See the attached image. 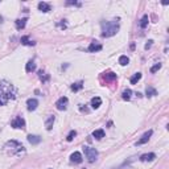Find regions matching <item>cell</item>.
Segmentation results:
<instances>
[{
    "label": "cell",
    "mask_w": 169,
    "mask_h": 169,
    "mask_svg": "<svg viewBox=\"0 0 169 169\" xmlns=\"http://www.w3.org/2000/svg\"><path fill=\"white\" fill-rule=\"evenodd\" d=\"M54 120H56L54 115H50V116L48 118V120H46V123H45V127H46V129H48V131H50V129L53 128V124H54Z\"/></svg>",
    "instance_id": "14"
},
{
    "label": "cell",
    "mask_w": 169,
    "mask_h": 169,
    "mask_svg": "<svg viewBox=\"0 0 169 169\" xmlns=\"http://www.w3.org/2000/svg\"><path fill=\"white\" fill-rule=\"evenodd\" d=\"M148 21H149L148 15H144L143 17H141V20H140V28H141V29L147 28V25H148Z\"/></svg>",
    "instance_id": "22"
},
{
    "label": "cell",
    "mask_w": 169,
    "mask_h": 169,
    "mask_svg": "<svg viewBox=\"0 0 169 169\" xmlns=\"http://www.w3.org/2000/svg\"><path fill=\"white\" fill-rule=\"evenodd\" d=\"M152 42H153V41H152V40H149L148 42L145 44V49H149V48H151V46H152Z\"/></svg>",
    "instance_id": "31"
},
{
    "label": "cell",
    "mask_w": 169,
    "mask_h": 169,
    "mask_svg": "<svg viewBox=\"0 0 169 169\" xmlns=\"http://www.w3.org/2000/svg\"><path fill=\"white\" fill-rule=\"evenodd\" d=\"M160 69H161V63H156V65H153L151 67V73H156V72H159Z\"/></svg>",
    "instance_id": "29"
},
{
    "label": "cell",
    "mask_w": 169,
    "mask_h": 169,
    "mask_svg": "<svg viewBox=\"0 0 169 169\" xmlns=\"http://www.w3.org/2000/svg\"><path fill=\"white\" fill-rule=\"evenodd\" d=\"M25 70H26V73L35 72V70H36V63L33 62V61H29V62L26 63V66H25Z\"/></svg>",
    "instance_id": "20"
},
{
    "label": "cell",
    "mask_w": 169,
    "mask_h": 169,
    "mask_svg": "<svg viewBox=\"0 0 169 169\" xmlns=\"http://www.w3.org/2000/svg\"><path fill=\"white\" fill-rule=\"evenodd\" d=\"M26 21H28V19L24 17V19H17V20L15 21V25H16V29L17 31H21V29L25 28L26 25Z\"/></svg>",
    "instance_id": "10"
},
{
    "label": "cell",
    "mask_w": 169,
    "mask_h": 169,
    "mask_svg": "<svg viewBox=\"0 0 169 169\" xmlns=\"http://www.w3.org/2000/svg\"><path fill=\"white\" fill-rule=\"evenodd\" d=\"M66 6H77V7H81V3H78V1H67V3H66Z\"/></svg>",
    "instance_id": "30"
},
{
    "label": "cell",
    "mask_w": 169,
    "mask_h": 169,
    "mask_svg": "<svg viewBox=\"0 0 169 169\" xmlns=\"http://www.w3.org/2000/svg\"><path fill=\"white\" fill-rule=\"evenodd\" d=\"M104 78H106V81L108 82V81H115L116 79V74L112 72H108V73H104Z\"/></svg>",
    "instance_id": "23"
},
{
    "label": "cell",
    "mask_w": 169,
    "mask_h": 169,
    "mask_svg": "<svg viewBox=\"0 0 169 169\" xmlns=\"http://www.w3.org/2000/svg\"><path fill=\"white\" fill-rule=\"evenodd\" d=\"M21 44H23V45H26V46H33V45H36L35 41L29 40L28 36H24V37H21Z\"/></svg>",
    "instance_id": "18"
},
{
    "label": "cell",
    "mask_w": 169,
    "mask_h": 169,
    "mask_svg": "<svg viewBox=\"0 0 169 169\" xmlns=\"http://www.w3.org/2000/svg\"><path fill=\"white\" fill-rule=\"evenodd\" d=\"M131 94H132V91L129 89H127V90H124V91H123L122 98H123L124 100H129V99H131Z\"/></svg>",
    "instance_id": "25"
},
{
    "label": "cell",
    "mask_w": 169,
    "mask_h": 169,
    "mask_svg": "<svg viewBox=\"0 0 169 169\" xmlns=\"http://www.w3.org/2000/svg\"><path fill=\"white\" fill-rule=\"evenodd\" d=\"M145 94H147V97H148V98H151V97L157 95V91H156V89H153L152 86H148V87H147V90H145Z\"/></svg>",
    "instance_id": "19"
},
{
    "label": "cell",
    "mask_w": 169,
    "mask_h": 169,
    "mask_svg": "<svg viewBox=\"0 0 169 169\" xmlns=\"http://www.w3.org/2000/svg\"><path fill=\"white\" fill-rule=\"evenodd\" d=\"M38 9H40L41 12H49L50 11V6H49L48 3H45V1H40V3H38Z\"/></svg>",
    "instance_id": "15"
},
{
    "label": "cell",
    "mask_w": 169,
    "mask_h": 169,
    "mask_svg": "<svg viewBox=\"0 0 169 169\" xmlns=\"http://www.w3.org/2000/svg\"><path fill=\"white\" fill-rule=\"evenodd\" d=\"M100 104H102V99H100L99 97L91 98V107H92V108H98Z\"/></svg>",
    "instance_id": "16"
},
{
    "label": "cell",
    "mask_w": 169,
    "mask_h": 169,
    "mask_svg": "<svg viewBox=\"0 0 169 169\" xmlns=\"http://www.w3.org/2000/svg\"><path fill=\"white\" fill-rule=\"evenodd\" d=\"M15 97H16V89L13 87V85L8 81H0V106H4L8 100L13 99Z\"/></svg>",
    "instance_id": "1"
},
{
    "label": "cell",
    "mask_w": 169,
    "mask_h": 169,
    "mask_svg": "<svg viewBox=\"0 0 169 169\" xmlns=\"http://www.w3.org/2000/svg\"><path fill=\"white\" fill-rule=\"evenodd\" d=\"M82 87H83V83L82 82H77V83H73V85H72V90L74 92L75 91H79Z\"/></svg>",
    "instance_id": "26"
},
{
    "label": "cell",
    "mask_w": 169,
    "mask_h": 169,
    "mask_svg": "<svg viewBox=\"0 0 169 169\" xmlns=\"http://www.w3.org/2000/svg\"><path fill=\"white\" fill-rule=\"evenodd\" d=\"M156 159V155L155 153H145V155H141L140 156V161L143 163H147V161H152Z\"/></svg>",
    "instance_id": "12"
},
{
    "label": "cell",
    "mask_w": 169,
    "mask_h": 169,
    "mask_svg": "<svg viewBox=\"0 0 169 169\" xmlns=\"http://www.w3.org/2000/svg\"><path fill=\"white\" fill-rule=\"evenodd\" d=\"M75 136H77V132H75L74 129H73V131H70V132H69V135H67V138H66V140H67V141H72L73 139L75 138Z\"/></svg>",
    "instance_id": "28"
},
{
    "label": "cell",
    "mask_w": 169,
    "mask_h": 169,
    "mask_svg": "<svg viewBox=\"0 0 169 169\" xmlns=\"http://www.w3.org/2000/svg\"><path fill=\"white\" fill-rule=\"evenodd\" d=\"M26 106H28L29 111H35L38 106V100L35 99V98H29V99L26 100Z\"/></svg>",
    "instance_id": "8"
},
{
    "label": "cell",
    "mask_w": 169,
    "mask_h": 169,
    "mask_svg": "<svg viewBox=\"0 0 169 169\" xmlns=\"http://www.w3.org/2000/svg\"><path fill=\"white\" fill-rule=\"evenodd\" d=\"M4 149L8 152L9 155H16V156H20L21 153H24V152H25L24 147L21 145L19 141H16V140L7 141L6 145H4Z\"/></svg>",
    "instance_id": "3"
},
{
    "label": "cell",
    "mask_w": 169,
    "mask_h": 169,
    "mask_svg": "<svg viewBox=\"0 0 169 169\" xmlns=\"http://www.w3.org/2000/svg\"><path fill=\"white\" fill-rule=\"evenodd\" d=\"M28 141L32 144V145H36V144L41 143V138H40V136H37V135H29Z\"/></svg>",
    "instance_id": "13"
},
{
    "label": "cell",
    "mask_w": 169,
    "mask_h": 169,
    "mask_svg": "<svg viewBox=\"0 0 169 169\" xmlns=\"http://www.w3.org/2000/svg\"><path fill=\"white\" fill-rule=\"evenodd\" d=\"M11 126L13 127V128H16V129H24V128H25V120H24L21 116H17V118H15L13 120H12Z\"/></svg>",
    "instance_id": "5"
},
{
    "label": "cell",
    "mask_w": 169,
    "mask_h": 169,
    "mask_svg": "<svg viewBox=\"0 0 169 169\" xmlns=\"http://www.w3.org/2000/svg\"><path fill=\"white\" fill-rule=\"evenodd\" d=\"M128 62H129V58L127 57V56H120V57H119V63H120L122 66L128 65Z\"/></svg>",
    "instance_id": "24"
},
{
    "label": "cell",
    "mask_w": 169,
    "mask_h": 169,
    "mask_svg": "<svg viewBox=\"0 0 169 169\" xmlns=\"http://www.w3.org/2000/svg\"><path fill=\"white\" fill-rule=\"evenodd\" d=\"M83 152L86 155V159L89 160V163H94L98 157V151L95 148H91V147H85L83 148Z\"/></svg>",
    "instance_id": "4"
},
{
    "label": "cell",
    "mask_w": 169,
    "mask_h": 169,
    "mask_svg": "<svg viewBox=\"0 0 169 169\" xmlns=\"http://www.w3.org/2000/svg\"><path fill=\"white\" fill-rule=\"evenodd\" d=\"M90 53H95V52H99V50H102V45H100L99 42H97V41H94V42H91L89 45V49H87Z\"/></svg>",
    "instance_id": "9"
},
{
    "label": "cell",
    "mask_w": 169,
    "mask_h": 169,
    "mask_svg": "<svg viewBox=\"0 0 169 169\" xmlns=\"http://www.w3.org/2000/svg\"><path fill=\"white\" fill-rule=\"evenodd\" d=\"M70 160L75 164H79V163H82V155H81L79 152H74V153H72V156H70Z\"/></svg>",
    "instance_id": "11"
},
{
    "label": "cell",
    "mask_w": 169,
    "mask_h": 169,
    "mask_svg": "<svg viewBox=\"0 0 169 169\" xmlns=\"http://www.w3.org/2000/svg\"><path fill=\"white\" fill-rule=\"evenodd\" d=\"M152 134H153V131L152 129H149L148 132H145V134L141 136V139H139L138 140V143H136V145H143V144H145L147 141L151 139V136H152Z\"/></svg>",
    "instance_id": "7"
},
{
    "label": "cell",
    "mask_w": 169,
    "mask_h": 169,
    "mask_svg": "<svg viewBox=\"0 0 169 169\" xmlns=\"http://www.w3.org/2000/svg\"><path fill=\"white\" fill-rule=\"evenodd\" d=\"M100 26H102V36L103 37H112V36H115L119 32V28H120L118 20L103 21L100 24Z\"/></svg>",
    "instance_id": "2"
},
{
    "label": "cell",
    "mask_w": 169,
    "mask_h": 169,
    "mask_svg": "<svg viewBox=\"0 0 169 169\" xmlns=\"http://www.w3.org/2000/svg\"><path fill=\"white\" fill-rule=\"evenodd\" d=\"M67 103H69V99L66 97H62L56 102V107H57V110H60V111H63V110H66V107H67Z\"/></svg>",
    "instance_id": "6"
},
{
    "label": "cell",
    "mask_w": 169,
    "mask_h": 169,
    "mask_svg": "<svg viewBox=\"0 0 169 169\" xmlns=\"http://www.w3.org/2000/svg\"><path fill=\"white\" fill-rule=\"evenodd\" d=\"M38 77H40V79L42 81V82H48V81H49V75H46V73L42 72V70L38 72Z\"/></svg>",
    "instance_id": "27"
},
{
    "label": "cell",
    "mask_w": 169,
    "mask_h": 169,
    "mask_svg": "<svg viewBox=\"0 0 169 169\" xmlns=\"http://www.w3.org/2000/svg\"><path fill=\"white\" fill-rule=\"evenodd\" d=\"M92 136H94L97 140H100V139L104 138V131L103 129H95V131L92 132Z\"/></svg>",
    "instance_id": "17"
},
{
    "label": "cell",
    "mask_w": 169,
    "mask_h": 169,
    "mask_svg": "<svg viewBox=\"0 0 169 169\" xmlns=\"http://www.w3.org/2000/svg\"><path fill=\"white\" fill-rule=\"evenodd\" d=\"M140 79H141V73H136V74H134V75L131 77L129 82H131L132 85H136V83H138Z\"/></svg>",
    "instance_id": "21"
}]
</instances>
